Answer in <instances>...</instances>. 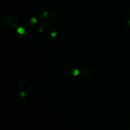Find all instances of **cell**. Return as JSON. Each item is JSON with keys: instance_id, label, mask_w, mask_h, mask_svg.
I'll list each match as a JSON object with an SVG mask.
<instances>
[{"instance_id": "1", "label": "cell", "mask_w": 130, "mask_h": 130, "mask_svg": "<svg viewBox=\"0 0 130 130\" xmlns=\"http://www.w3.org/2000/svg\"><path fill=\"white\" fill-rule=\"evenodd\" d=\"M3 22L5 26L9 29H12L15 28L18 23L16 17L12 14L6 15L4 17Z\"/></svg>"}, {"instance_id": "7", "label": "cell", "mask_w": 130, "mask_h": 130, "mask_svg": "<svg viewBox=\"0 0 130 130\" xmlns=\"http://www.w3.org/2000/svg\"><path fill=\"white\" fill-rule=\"evenodd\" d=\"M46 32L51 38H55L57 34V31L56 27L51 24L48 25L46 27Z\"/></svg>"}, {"instance_id": "2", "label": "cell", "mask_w": 130, "mask_h": 130, "mask_svg": "<svg viewBox=\"0 0 130 130\" xmlns=\"http://www.w3.org/2000/svg\"><path fill=\"white\" fill-rule=\"evenodd\" d=\"M30 31L26 26H19L15 31V37L20 41H24L29 37Z\"/></svg>"}, {"instance_id": "13", "label": "cell", "mask_w": 130, "mask_h": 130, "mask_svg": "<svg viewBox=\"0 0 130 130\" xmlns=\"http://www.w3.org/2000/svg\"><path fill=\"white\" fill-rule=\"evenodd\" d=\"M127 130H130V126H129V127H128V129H127Z\"/></svg>"}, {"instance_id": "4", "label": "cell", "mask_w": 130, "mask_h": 130, "mask_svg": "<svg viewBox=\"0 0 130 130\" xmlns=\"http://www.w3.org/2000/svg\"><path fill=\"white\" fill-rule=\"evenodd\" d=\"M64 75L68 79H72L75 78L80 75V71L75 68L70 67L66 70Z\"/></svg>"}, {"instance_id": "5", "label": "cell", "mask_w": 130, "mask_h": 130, "mask_svg": "<svg viewBox=\"0 0 130 130\" xmlns=\"http://www.w3.org/2000/svg\"><path fill=\"white\" fill-rule=\"evenodd\" d=\"M92 70L88 67H85L81 69L80 71V75L81 77L85 79H90L93 76Z\"/></svg>"}, {"instance_id": "6", "label": "cell", "mask_w": 130, "mask_h": 130, "mask_svg": "<svg viewBox=\"0 0 130 130\" xmlns=\"http://www.w3.org/2000/svg\"><path fill=\"white\" fill-rule=\"evenodd\" d=\"M16 102L19 105H23L26 101V92L23 91L18 92L15 95Z\"/></svg>"}, {"instance_id": "11", "label": "cell", "mask_w": 130, "mask_h": 130, "mask_svg": "<svg viewBox=\"0 0 130 130\" xmlns=\"http://www.w3.org/2000/svg\"><path fill=\"white\" fill-rule=\"evenodd\" d=\"M124 26L126 29H130V19H126L124 21Z\"/></svg>"}, {"instance_id": "10", "label": "cell", "mask_w": 130, "mask_h": 130, "mask_svg": "<svg viewBox=\"0 0 130 130\" xmlns=\"http://www.w3.org/2000/svg\"><path fill=\"white\" fill-rule=\"evenodd\" d=\"M37 22V19L36 17H32L28 20V23L29 25L32 26L35 25Z\"/></svg>"}, {"instance_id": "9", "label": "cell", "mask_w": 130, "mask_h": 130, "mask_svg": "<svg viewBox=\"0 0 130 130\" xmlns=\"http://www.w3.org/2000/svg\"><path fill=\"white\" fill-rule=\"evenodd\" d=\"M37 90V88L34 85H31L29 86L27 89L26 92L29 94H33L36 92Z\"/></svg>"}, {"instance_id": "3", "label": "cell", "mask_w": 130, "mask_h": 130, "mask_svg": "<svg viewBox=\"0 0 130 130\" xmlns=\"http://www.w3.org/2000/svg\"><path fill=\"white\" fill-rule=\"evenodd\" d=\"M57 14L52 11H45L41 14L40 19L44 24H47L53 21L56 18Z\"/></svg>"}, {"instance_id": "8", "label": "cell", "mask_w": 130, "mask_h": 130, "mask_svg": "<svg viewBox=\"0 0 130 130\" xmlns=\"http://www.w3.org/2000/svg\"><path fill=\"white\" fill-rule=\"evenodd\" d=\"M15 83L16 86L20 88H23L25 86V81L21 77H17L15 80Z\"/></svg>"}, {"instance_id": "12", "label": "cell", "mask_w": 130, "mask_h": 130, "mask_svg": "<svg viewBox=\"0 0 130 130\" xmlns=\"http://www.w3.org/2000/svg\"><path fill=\"white\" fill-rule=\"evenodd\" d=\"M128 14L130 15V6L129 7L128 9Z\"/></svg>"}]
</instances>
